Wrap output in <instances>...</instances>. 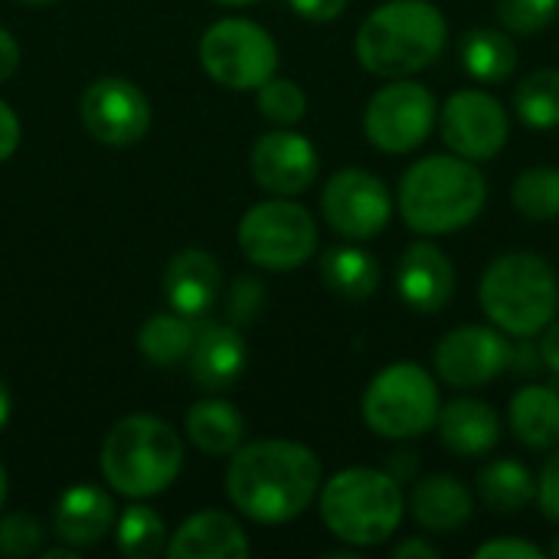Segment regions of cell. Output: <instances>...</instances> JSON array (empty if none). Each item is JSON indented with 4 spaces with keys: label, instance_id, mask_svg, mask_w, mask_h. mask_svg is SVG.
<instances>
[{
    "label": "cell",
    "instance_id": "6da1fadb",
    "mask_svg": "<svg viewBox=\"0 0 559 559\" xmlns=\"http://www.w3.org/2000/svg\"><path fill=\"white\" fill-rule=\"evenodd\" d=\"M324 472L318 455L292 439L242 442L226 465L229 504L255 524L298 521L321 491Z\"/></svg>",
    "mask_w": 559,
    "mask_h": 559
},
{
    "label": "cell",
    "instance_id": "7a4b0ae2",
    "mask_svg": "<svg viewBox=\"0 0 559 559\" xmlns=\"http://www.w3.org/2000/svg\"><path fill=\"white\" fill-rule=\"evenodd\" d=\"M488 203L481 167L459 154H429L406 167L396 187L403 223L419 236H449L472 226Z\"/></svg>",
    "mask_w": 559,
    "mask_h": 559
},
{
    "label": "cell",
    "instance_id": "3957f363",
    "mask_svg": "<svg viewBox=\"0 0 559 559\" xmlns=\"http://www.w3.org/2000/svg\"><path fill=\"white\" fill-rule=\"evenodd\" d=\"M449 43V23L429 0H390L367 13L354 52L370 75L409 79L429 69Z\"/></svg>",
    "mask_w": 559,
    "mask_h": 559
},
{
    "label": "cell",
    "instance_id": "277c9868",
    "mask_svg": "<svg viewBox=\"0 0 559 559\" xmlns=\"http://www.w3.org/2000/svg\"><path fill=\"white\" fill-rule=\"evenodd\" d=\"M98 468L115 495L128 501L157 498L183 472V439L167 419L131 413L108 429Z\"/></svg>",
    "mask_w": 559,
    "mask_h": 559
},
{
    "label": "cell",
    "instance_id": "5b68a950",
    "mask_svg": "<svg viewBox=\"0 0 559 559\" xmlns=\"http://www.w3.org/2000/svg\"><path fill=\"white\" fill-rule=\"evenodd\" d=\"M318 511L328 534L354 550L383 547L406 518L403 485L380 468H344L321 481Z\"/></svg>",
    "mask_w": 559,
    "mask_h": 559
},
{
    "label": "cell",
    "instance_id": "8992f818",
    "mask_svg": "<svg viewBox=\"0 0 559 559\" xmlns=\"http://www.w3.org/2000/svg\"><path fill=\"white\" fill-rule=\"evenodd\" d=\"M478 301L495 328L531 341L559 314V278L544 255L508 252L485 269Z\"/></svg>",
    "mask_w": 559,
    "mask_h": 559
},
{
    "label": "cell",
    "instance_id": "52a82bcc",
    "mask_svg": "<svg viewBox=\"0 0 559 559\" xmlns=\"http://www.w3.org/2000/svg\"><path fill=\"white\" fill-rule=\"evenodd\" d=\"M442 400L436 377L413 360L383 367L364 390V423L373 436L409 442L436 429Z\"/></svg>",
    "mask_w": 559,
    "mask_h": 559
},
{
    "label": "cell",
    "instance_id": "ba28073f",
    "mask_svg": "<svg viewBox=\"0 0 559 559\" xmlns=\"http://www.w3.org/2000/svg\"><path fill=\"white\" fill-rule=\"evenodd\" d=\"M239 252L262 272H295L318 252V223L295 197L252 203L236 226Z\"/></svg>",
    "mask_w": 559,
    "mask_h": 559
},
{
    "label": "cell",
    "instance_id": "9c48e42d",
    "mask_svg": "<svg viewBox=\"0 0 559 559\" xmlns=\"http://www.w3.org/2000/svg\"><path fill=\"white\" fill-rule=\"evenodd\" d=\"M200 69L229 92H255L278 72L275 36L246 16H223L200 36Z\"/></svg>",
    "mask_w": 559,
    "mask_h": 559
},
{
    "label": "cell",
    "instance_id": "30bf717a",
    "mask_svg": "<svg viewBox=\"0 0 559 559\" xmlns=\"http://www.w3.org/2000/svg\"><path fill=\"white\" fill-rule=\"evenodd\" d=\"M439 121L432 88L416 79H390L364 108V134L383 154H409L423 147Z\"/></svg>",
    "mask_w": 559,
    "mask_h": 559
},
{
    "label": "cell",
    "instance_id": "8fae6325",
    "mask_svg": "<svg viewBox=\"0 0 559 559\" xmlns=\"http://www.w3.org/2000/svg\"><path fill=\"white\" fill-rule=\"evenodd\" d=\"M321 216L337 236L367 242L390 226L393 193L377 174L364 167H341L321 190Z\"/></svg>",
    "mask_w": 559,
    "mask_h": 559
},
{
    "label": "cell",
    "instance_id": "7c38bea8",
    "mask_svg": "<svg viewBox=\"0 0 559 559\" xmlns=\"http://www.w3.org/2000/svg\"><path fill=\"white\" fill-rule=\"evenodd\" d=\"M439 134L445 147L475 164L491 160L511 138L508 108L485 88H459L439 108Z\"/></svg>",
    "mask_w": 559,
    "mask_h": 559
},
{
    "label": "cell",
    "instance_id": "4fadbf2b",
    "mask_svg": "<svg viewBox=\"0 0 559 559\" xmlns=\"http://www.w3.org/2000/svg\"><path fill=\"white\" fill-rule=\"evenodd\" d=\"M85 131L105 147H131L151 131V98L121 75H102L85 85L79 98Z\"/></svg>",
    "mask_w": 559,
    "mask_h": 559
},
{
    "label": "cell",
    "instance_id": "5bb4252c",
    "mask_svg": "<svg viewBox=\"0 0 559 559\" xmlns=\"http://www.w3.org/2000/svg\"><path fill=\"white\" fill-rule=\"evenodd\" d=\"M514 347L495 324H462L436 347V377L452 390H481L511 367Z\"/></svg>",
    "mask_w": 559,
    "mask_h": 559
},
{
    "label": "cell",
    "instance_id": "9a60e30c",
    "mask_svg": "<svg viewBox=\"0 0 559 559\" xmlns=\"http://www.w3.org/2000/svg\"><path fill=\"white\" fill-rule=\"evenodd\" d=\"M249 170L252 180L272 193V197H301L308 187H314L321 157L311 138H305L295 128H275L262 134L249 151Z\"/></svg>",
    "mask_w": 559,
    "mask_h": 559
},
{
    "label": "cell",
    "instance_id": "2e32d148",
    "mask_svg": "<svg viewBox=\"0 0 559 559\" xmlns=\"http://www.w3.org/2000/svg\"><path fill=\"white\" fill-rule=\"evenodd\" d=\"M187 370L193 377L197 386L219 393L239 383V377L246 373L249 364V347L246 337L236 324L229 321H197L193 331V347L187 354Z\"/></svg>",
    "mask_w": 559,
    "mask_h": 559
},
{
    "label": "cell",
    "instance_id": "e0dca14e",
    "mask_svg": "<svg viewBox=\"0 0 559 559\" xmlns=\"http://www.w3.org/2000/svg\"><path fill=\"white\" fill-rule=\"evenodd\" d=\"M455 285H459L455 265L436 242L419 239L406 246V252L400 255L396 292L413 311H423V314L442 311L452 301Z\"/></svg>",
    "mask_w": 559,
    "mask_h": 559
},
{
    "label": "cell",
    "instance_id": "ac0fdd59",
    "mask_svg": "<svg viewBox=\"0 0 559 559\" xmlns=\"http://www.w3.org/2000/svg\"><path fill=\"white\" fill-rule=\"evenodd\" d=\"M118 521L115 501L98 485H69L52 504V537L66 547H98Z\"/></svg>",
    "mask_w": 559,
    "mask_h": 559
},
{
    "label": "cell",
    "instance_id": "d6986e66",
    "mask_svg": "<svg viewBox=\"0 0 559 559\" xmlns=\"http://www.w3.org/2000/svg\"><path fill=\"white\" fill-rule=\"evenodd\" d=\"M160 288H164L170 311H177L190 321H200L210 314V308L219 298L223 269H219L216 255H210L206 249H180L170 255Z\"/></svg>",
    "mask_w": 559,
    "mask_h": 559
},
{
    "label": "cell",
    "instance_id": "ffe728a7",
    "mask_svg": "<svg viewBox=\"0 0 559 559\" xmlns=\"http://www.w3.org/2000/svg\"><path fill=\"white\" fill-rule=\"evenodd\" d=\"M167 559H249L252 544L242 524L216 508L190 514L170 537H167Z\"/></svg>",
    "mask_w": 559,
    "mask_h": 559
},
{
    "label": "cell",
    "instance_id": "44dd1931",
    "mask_svg": "<svg viewBox=\"0 0 559 559\" xmlns=\"http://www.w3.org/2000/svg\"><path fill=\"white\" fill-rule=\"evenodd\" d=\"M436 432L452 455L478 459V455H488L501 442V416L485 400L455 396L452 403L439 409Z\"/></svg>",
    "mask_w": 559,
    "mask_h": 559
},
{
    "label": "cell",
    "instance_id": "7402d4cb",
    "mask_svg": "<svg viewBox=\"0 0 559 559\" xmlns=\"http://www.w3.org/2000/svg\"><path fill=\"white\" fill-rule=\"evenodd\" d=\"M406 508L426 534H455L472 521L475 498L455 475H429L413 481Z\"/></svg>",
    "mask_w": 559,
    "mask_h": 559
},
{
    "label": "cell",
    "instance_id": "603a6c76",
    "mask_svg": "<svg viewBox=\"0 0 559 559\" xmlns=\"http://www.w3.org/2000/svg\"><path fill=\"white\" fill-rule=\"evenodd\" d=\"M508 423L514 439L531 452H550L559 445V393L547 383H527L511 396Z\"/></svg>",
    "mask_w": 559,
    "mask_h": 559
},
{
    "label": "cell",
    "instance_id": "cb8c5ba5",
    "mask_svg": "<svg viewBox=\"0 0 559 559\" xmlns=\"http://www.w3.org/2000/svg\"><path fill=\"white\" fill-rule=\"evenodd\" d=\"M187 439L213 459H229L246 442V416L219 396L197 400L183 416Z\"/></svg>",
    "mask_w": 559,
    "mask_h": 559
},
{
    "label": "cell",
    "instance_id": "d4e9b609",
    "mask_svg": "<svg viewBox=\"0 0 559 559\" xmlns=\"http://www.w3.org/2000/svg\"><path fill=\"white\" fill-rule=\"evenodd\" d=\"M321 282L344 301H367L380 288V262L364 246L344 242L321 255Z\"/></svg>",
    "mask_w": 559,
    "mask_h": 559
},
{
    "label": "cell",
    "instance_id": "484cf974",
    "mask_svg": "<svg viewBox=\"0 0 559 559\" xmlns=\"http://www.w3.org/2000/svg\"><path fill=\"white\" fill-rule=\"evenodd\" d=\"M475 491L488 511L521 514L524 508H531L537 501V478L518 459H495L478 472Z\"/></svg>",
    "mask_w": 559,
    "mask_h": 559
},
{
    "label": "cell",
    "instance_id": "4316f807",
    "mask_svg": "<svg viewBox=\"0 0 559 559\" xmlns=\"http://www.w3.org/2000/svg\"><path fill=\"white\" fill-rule=\"evenodd\" d=\"M462 66L472 79L495 85L511 79V72L518 69V46L514 36L504 26H475L462 36L459 46Z\"/></svg>",
    "mask_w": 559,
    "mask_h": 559
},
{
    "label": "cell",
    "instance_id": "83f0119b",
    "mask_svg": "<svg viewBox=\"0 0 559 559\" xmlns=\"http://www.w3.org/2000/svg\"><path fill=\"white\" fill-rule=\"evenodd\" d=\"M193 331H197V321L177 311L151 314L138 331V350L154 367H177L187 360L193 347Z\"/></svg>",
    "mask_w": 559,
    "mask_h": 559
},
{
    "label": "cell",
    "instance_id": "f1b7e54d",
    "mask_svg": "<svg viewBox=\"0 0 559 559\" xmlns=\"http://www.w3.org/2000/svg\"><path fill=\"white\" fill-rule=\"evenodd\" d=\"M167 537L164 518L144 501H131L115 521V547L128 559L160 557L167 550Z\"/></svg>",
    "mask_w": 559,
    "mask_h": 559
},
{
    "label": "cell",
    "instance_id": "f546056e",
    "mask_svg": "<svg viewBox=\"0 0 559 559\" xmlns=\"http://www.w3.org/2000/svg\"><path fill=\"white\" fill-rule=\"evenodd\" d=\"M514 115L534 131L559 128V69H534L518 82Z\"/></svg>",
    "mask_w": 559,
    "mask_h": 559
},
{
    "label": "cell",
    "instance_id": "4dcf8cb0",
    "mask_svg": "<svg viewBox=\"0 0 559 559\" xmlns=\"http://www.w3.org/2000/svg\"><path fill=\"white\" fill-rule=\"evenodd\" d=\"M511 203L531 223L559 219V167L554 164L527 167L511 187Z\"/></svg>",
    "mask_w": 559,
    "mask_h": 559
},
{
    "label": "cell",
    "instance_id": "1f68e13d",
    "mask_svg": "<svg viewBox=\"0 0 559 559\" xmlns=\"http://www.w3.org/2000/svg\"><path fill=\"white\" fill-rule=\"evenodd\" d=\"M255 105L262 118L272 121L275 128H295L308 115L305 88L295 79H282V75H272L269 82L255 88Z\"/></svg>",
    "mask_w": 559,
    "mask_h": 559
},
{
    "label": "cell",
    "instance_id": "d6a6232c",
    "mask_svg": "<svg viewBox=\"0 0 559 559\" xmlns=\"http://www.w3.org/2000/svg\"><path fill=\"white\" fill-rule=\"evenodd\" d=\"M46 544L43 524L26 511H10L0 518V559L39 557Z\"/></svg>",
    "mask_w": 559,
    "mask_h": 559
},
{
    "label": "cell",
    "instance_id": "836d02e7",
    "mask_svg": "<svg viewBox=\"0 0 559 559\" xmlns=\"http://www.w3.org/2000/svg\"><path fill=\"white\" fill-rule=\"evenodd\" d=\"M559 16V0H498V20L511 36H537Z\"/></svg>",
    "mask_w": 559,
    "mask_h": 559
},
{
    "label": "cell",
    "instance_id": "e575fe53",
    "mask_svg": "<svg viewBox=\"0 0 559 559\" xmlns=\"http://www.w3.org/2000/svg\"><path fill=\"white\" fill-rule=\"evenodd\" d=\"M262 308H265V285L249 272L239 275L226 295V321L236 328H249L262 314Z\"/></svg>",
    "mask_w": 559,
    "mask_h": 559
},
{
    "label": "cell",
    "instance_id": "d590c367",
    "mask_svg": "<svg viewBox=\"0 0 559 559\" xmlns=\"http://www.w3.org/2000/svg\"><path fill=\"white\" fill-rule=\"evenodd\" d=\"M537 504L544 511L547 521L559 524V445L550 449L544 468H540V478H537Z\"/></svg>",
    "mask_w": 559,
    "mask_h": 559
},
{
    "label": "cell",
    "instance_id": "8d00e7d4",
    "mask_svg": "<svg viewBox=\"0 0 559 559\" xmlns=\"http://www.w3.org/2000/svg\"><path fill=\"white\" fill-rule=\"evenodd\" d=\"M547 550L521 537H495L475 550V559H544Z\"/></svg>",
    "mask_w": 559,
    "mask_h": 559
},
{
    "label": "cell",
    "instance_id": "74e56055",
    "mask_svg": "<svg viewBox=\"0 0 559 559\" xmlns=\"http://www.w3.org/2000/svg\"><path fill=\"white\" fill-rule=\"evenodd\" d=\"M285 3L308 23H331L347 10L350 0H285Z\"/></svg>",
    "mask_w": 559,
    "mask_h": 559
},
{
    "label": "cell",
    "instance_id": "f35d334b",
    "mask_svg": "<svg viewBox=\"0 0 559 559\" xmlns=\"http://www.w3.org/2000/svg\"><path fill=\"white\" fill-rule=\"evenodd\" d=\"M20 138H23V128H20V118L16 111L0 98V164L10 160L20 147Z\"/></svg>",
    "mask_w": 559,
    "mask_h": 559
},
{
    "label": "cell",
    "instance_id": "ab89813d",
    "mask_svg": "<svg viewBox=\"0 0 559 559\" xmlns=\"http://www.w3.org/2000/svg\"><path fill=\"white\" fill-rule=\"evenodd\" d=\"M393 481L406 485V481H416L419 475V455L413 449H400V452H390L386 459V468H383Z\"/></svg>",
    "mask_w": 559,
    "mask_h": 559
},
{
    "label": "cell",
    "instance_id": "60d3db41",
    "mask_svg": "<svg viewBox=\"0 0 559 559\" xmlns=\"http://www.w3.org/2000/svg\"><path fill=\"white\" fill-rule=\"evenodd\" d=\"M20 43L10 29L0 26V82H7L16 69H20Z\"/></svg>",
    "mask_w": 559,
    "mask_h": 559
},
{
    "label": "cell",
    "instance_id": "b9f144b4",
    "mask_svg": "<svg viewBox=\"0 0 559 559\" xmlns=\"http://www.w3.org/2000/svg\"><path fill=\"white\" fill-rule=\"evenodd\" d=\"M442 557V550L432 544V540H426V537H413V540H403V544H396L393 547V559H439Z\"/></svg>",
    "mask_w": 559,
    "mask_h": 559
},
{
    "label": "cell",
    "instance_id": "7bdbcfd3",
    "mask_svg": "<svg viewBox=\"0 0 559 559\" xmlns=\"http://www.w3.org/2000/svg\"><path fill=\"white\" fill-rule=\"evenodd\" d=\"M540 360L547 364L550 373L559 377V318H554L544 331H540Z\"/></svg>",
    "mask_w": 559,
    "mask_h": 559
},
{
    "label": "cell",
    "instance_id": "ee69618b",
    "mask_svg": "<svg viewBox=\"0 0 559 559\" xmlns=\"http://www.w3.org/2000/svg\"><path fill=\"white\" fill-rule=\"evenodd\" d=\"M10 413H13V396H10L7 380L0 377V432H3V429H7V423H10Z\"/></svg>",
    "mask_w": 559,
    "mask_h": 559
},
{
    "label": "cell",
    "instance_id": "f6af8a7d",
    "mask_svg": "<svg viewBox=\"0 0 559 559\" xmlns=\"http://www.w3.org/2000/svg\"><path fill=\"white\" fill-rule=\"evenodd\" d=\"M39 557H43V559H72V557H79V550H75V547H66V544H62V547L43 550Z\"/></svg>",
    "mask_w": 559,
    "mask_h": 559
},
{
    "label": "cell",
    "instance_id": "bcb514c9",
    "mask_svg": "<svg viewBox=\"0 0 559 559\" xmlns=\"http://www.w3.org/2000/svg\"><path fill=\"white\" fill-rule=\"evenodd\" d=\"M3 501H7V468L0 462V508H3Z\"/></svg>",
    "mask_w": 559,
    "mask_h": 559
},
{
    "label": "cell",
    "instance_id": "7dc6e473",
    "mask_svg": "<svg viewBox=\"0 0 559 559\" xmlns=\"http://www.w3.org/2000/svg\"><path fill=\"white\" fill-rule=\"evenodd\" d=\"M219 7H249V3H259V0H213Z\"/></svg>",
    "mask_w": 559,
    "mask_h": 559
},
{
    "label": "cell",
    "instance_id": "c3c4849f",
    "mask_svg": "<svg viewBox=\"0 0 559 559\" xmlns=\"http://www.w3.org/2000/svg\"><path fill=\"white\" fill-rule=\"evenodd\" d=\"M16 3H26V7H46V3H56V0H16Z\"/></svg>",
    "mask_w": 559,
    "mask_h": 559
},
{
    "label": "cell",
    "instance_id": "681fc988",
    "mask_svg": "<svg viewBox=\"0 0 559 559\" xmlns=\"http://www.w3.org/2000/svg\"><path fill=\"white\" fill-rule=\"evenodd\" d=\"M547 557L559 559V537H557V540H554V544H550V550H547Z\"/></svg>",
    "mask_w": 559,
    "mask_h": 559
}]
</instances>
